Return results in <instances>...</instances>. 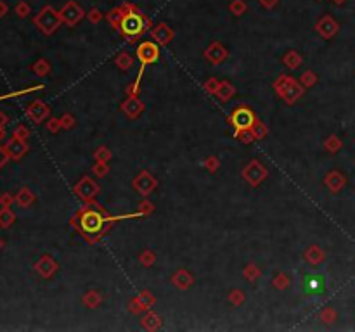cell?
Instances as JSON below:
<instances>
[{"instance_id":"cell-50","label":"cell","mask_w":355,"mask_h":332,"mask_svg":"<svg viewBox=\"0 0 355 332\" xmlns=\"http://www.w3.org/2000/svg\"><path fill=\"white\" fill-rule=\"evenodd\" d=\"M16 12H18V16H21V18H24V16L30 14V5L24 4V2H21L18 7H16Z\"/></svg>"},{"instance_id":"cell-12","label":"cell","mask_w":355,"mask_h":332,"mask_svg":"<svg viewBox=\"0 0 355 332\" xmlns=\"http://www.w3.org/2000/svg\"><path fill=\"white\" fill-rule=\"evenodd\" d=\"M122 111L126 115V118L137 119L144 111V102L137 96H128V99L122 104Z\"/></svg>"},{"instance_id":"cell-54","label":"cell","mask_w":355,"mask_h":332,"mask_svg":"<svg viewBox=\"0 0 355 332\" xmlns=\"http://www.w3.org/2000/svg\"><path fill=\"white\" fill-rule=\"evenodd\" d=\"M7 123H9L7 115H5L4 111H0V126H2V128H4V126L7 125Z\"/></svg>"},{"instance_id":"cell-9","label":"cell","mask_w":355,"mask_h":332,"mask_svg":"<svg viewBox=\"0 0 355 332\" xmlns=\"http://www.w3.org/2000/svg\"><path fill=\"white\" fill-rule=\"evenodd\" d=\"M156 187H158L156 178H154L149 172H146V170L139 173V176H135V180H134V189L142 195V197L149 195Z\"/></svg>"},{"instance_id":"cell-51","label":"cell","mask_w":355,"mask_h":332,"mask_svg":"<svg viewBox=\"0 0 355 332\" xmlns=\"http://www.w3.org/2000/svg\"><path fill=\"white\" fill-rule=\"evenodd\" d=\"M9 159H11V157H9L7 151H5V147H2V145H0V168H4L5 163H7Z\"/></svg>"},{"instance_id":"cell-26","label":"cell","mask_w":355,"mask_h":332,"mask_svg":"<svg viewBox=\"0 0 355 332\" xmlns=\"http://www.w3.org/2000/svg\"><path fill=\"white\" fill-rule=\"evenodd\" d=\"M115 64L118 66L120 69L126 71V69H130V68H132V64H134V58H132L128 52H122V54H118V56H116Z\"/></svg>"},{"instance_id":"cell-4","label":"cell","mask_w":355,"mask_h":332,"mask_svg":"<svg viewBox=\"0 0 355 332\" xmlns=\"http://www.w3.org/2000/svg\"><path fill=\"white\" fill-rule=\"evenodd\" d=\"M33 23L39 26V30L42 31V33L52 35L54 31L61 26L63 20H61V14H59V11L52 9L50 5H45V7H43L42 11H40L39 14L33 18Z\"/></svg>"},{"instance_id":"cell-2","label":"cell","mask_w":355,"mask_h":332,"mask_svg":"<svg viewBox=\"0 0 355 332\" xmlns=\"http://www.w3.org/2000/svg\"><path fill=\"white\" fill-rule=\"evenodd\" d=\"M116 30H118V33L122 35L123 39H126L130 43H134L139 37H142L146 31L151 30V20L146 14H142L137 5L126 2L125 14H123Z\"/></svg>"},{"instance_id":"cell-41","label":"cell","mask_w":355,"mask_h":332,"mask_svg":"<svg viewBox=\"0 0 355 332\" xmlns=\"http://www.w3.org/2000/svg\"><path fill=\"white\" fill-rule=\"evenodd\" d=\"M94 173H96L97 176H106L107 173H109V166H107V163H104V161H96V164H94Z\"/></svg>"},{"instance_id":"cell-6","label":"cell","mask_w":355,"mask_h":332,"mask_svg":"<svg viewBox=\"0 0 355 332\" xmlns=\"http://www.w3.org/2000/svg\"><path fill=\"white\" fill-rule=\"evenodd\" d=\"M267 175H269L267 168H265L258 159L250 161V163L245 166V170H243V178H245L250 185H253V187H258L260 183L267 178Z\"/></svg>"},{"instance_id":"cell-21","label":"cell","mask_w":355,"mask_h":332,"mask_svg":"<svg viewBox=\"0 0 355 332\" xmlns=\"http://www.w3.org/2000/svg\"><path fill=\"white\" fill-rule=\"evenodd\" d=\"M326 185H328V189H331L333 192H338L345 185V178L340 175V173L333 172L326 176Z\"/></svg>"},{"instance_id":"cell-30","label":"cell","mask_w":355,"mask_h":332,"mask_svg":"<svg viewBox=\"0 0 355 332\" xmlns=\"http://www.w3.org/2000/svg\"><path fill=\"white\" fill-rule=\"evenodd\" d=\"M305 289L309 293H317V291L322 289V277H307V284H305Z\"/></svg>"},{"instance_id":"cell-40","label":"cell","mask_w":355,"mask_h":332,"mask_svg":"<svg viewBox=\"0 0 355 332\" xmlns=\"http://www.w3.org/2000/svg\"><path fill=\"white\" fill-rule=\"evenodd\" d=\"M229 301L232 303L234 306L243 305V301H245V293H243V291H239V289L232 291V293L229 294Z\"/></svg>"},{"instance_id":"cell-3","label":"cell","mask_w":355,"mask_h":332,"mask_svg":"<svg viewBox=\"0 0 355 332\" xmlns=\"http://www.w3.org/2000/svg\"><path fill=\"white\" fill-rule=\"evenodd\" d=\"M274 88H275V92H277V96L286 104H294L303 96V92H305V87H303L300 81L288 77V75H281V77L274 81Z\"/></svg>"},{"instance_id":"cell-38","label":"cell","mask_w":355,"mask_h":332,"mask_svg":"<svg viewBox=\"0 0 355 332\" xmlns=\"http://www.w3.org/2000/svg\"><path fill=\"white\" fill-rule=\"evenodd\" d=\"M243 273H245V277H246V279H248V280H251V282H253V280H256V279H258L260 270H258V268H256L253 263H250V265H246V268H245V272H243Z\"/></svg>"},{"instance_id":"cell-22","label":"cell","mask_w":355,"mask_h":332,"mask_svg":"<svg viewBox=\"0 0 355 332\" xmlns=\"http://www.w3.org/2000/svg\"><path fill=\"white\" fill-rule=\"evenodd\" d=\"M123 14H125V4L123 5H118V7H115L113 11H109L106 14V20H107V23L111 24V26L115 28H118V24H120V21H122V18H123Z\"/></svg>"},{"instance_id":"cell-34","label":"cell","mask_w":355,"mask_h":332,"mask_svg":"<svg viewBox=\"0 0 355 332\" xmlns=\"http://www.w3.org/2000/svg\"><path fill=\"white\" fill-rule=\"evenodd\" d=\"M315 81H317V77L313 75L312 71H305L302 75V78H300V83L303 85L305 88H310V87H313L315 85Z\"/></svg>"},{"instance_id":"cell-18","label":"cell","mask_w":355,"mask_h":332,"mask_svg":"<svg viewBox=\"0 0 355 332\" xmlns=\"http://www.w3.org/2000/svg\"><path fill=\"white\" fill-rule=\"evenodd\" d=\"M234 94H236V88H234V85L230 83V81H220V88H218V92H217V97L222 100V102L230 100L234 97Z\"/></svg>"},{"instance_id":"cell-52","label":"cell","mask_w":355,"mask_h":332,"mask_svg":"<svg viewBox=\"0 0 355 332\" xmlns=\"http://www.w3.org/2000/svg\"><path fill=\"white\" fill-rule=\"evenodd\" d=\"M321 318L324 322H333V318H334V312H333L331 308L324 310V312H322V315H321Z\"/></svg>"},{"instance_id":"cell-53","label":"cell","mask_w":355,"mask_h":332,"mask_svg":"<svg viewBox=\"0 0 355 332\" xmlns=\"http://www.w3.org/2000/svg\"><path fill=\"white\" fill-rule=\"evenodd\" d=\"M260 5L265 9H272L277 5V0H260Z\"/></svg>"},{"instance_id":"cell-15","label":"cell","mask_w":355,"mask_h":332,"mask_svg":"<svg viewBox=\"0 0 355 332\" xmlns=\"http://www.w3.org/2000/svg\"><path fill=\"white\" fill-rule=\"evenodd\" d=\"M151 35H153L154 42H156L158 45H168L173 39V30L168 26V24L160 23L151 30Z\"/></svg>"},{"instance_id":"cell-56","label":"cell","mask_w":355,"mask_h":332,"mask_svg":"<svg viewBox=\"0 0 355 332\" xmlns=\"http://www.w3.org/2000/svg\"><path fill=\"white\" fill-rule=\"evenodd\" d=\"M4 138H5V130L2 128V126H0V142L4 140Z\"/></svg>"},{"instance_id":"cell-57","label":"cell","mask_w":355,"mask_h":332,"mask_svg":"<svg viewBox=\"0 0 355 332\" xmlns=\"http://www.w3.org/2000/svg\"><path fill=\"white\" fill-rule=\"evenodd\" d=\"M333 2H334V4H343L345 0H333Z\"/></svg>"},{"instance_id":"cell-58","label":"cell","mask_w":355,"mask_h":332,"mask_svg":"<svg viewBox=\"0 0 355 332\" xmlns=\"http://www.w3.org/2000/svg\"><path fill=\"white\" fill-rule=\"evenodd\" d=\"M4 248V241H2V239H0V249Z\"/></svg>"},{"instance_id":"cell-24","label":"cell","mask_w":355,"mask_h":332,"mask_svg":"<svg viewBox=\"0 0 355 332\" xmlns=\"http://www.w3.org/2000/svg\"><path fill=\"white\" fill-rule=\"evenodd\" d=\"M302 56L296 52V50H290V52L286 54L283 58V62L288 66L290 69H296V68H300V64H302Z\"/></svg>"},{"instance_id":"cell-47","label":"cell","mask_w":355,"mask_h":332,"mask_svg":"<svg viewBox=\"0 0 355 332\" xmlns=\"http://www.w3.org/2000/svg\"><path fill=\"white\" fill-rule=\"evenodd\" d=\"M16 201V195L9 194V192H4V194L0 195V206L2 208H11V204Z\"/></svg>"},{"instance_id":"cell-23","label":"cell","mask_w":355,"mask_h":332,"mask_svg":"<svg viewBox=\"0 0 355 332\" xmlns=\"http://www.w3.org/2000/svg\"><path fill=\"white\" fill-rule=\"evenodd\" d=\"M141 322L146 329H149V331H156V329L161 327V318L158 317L154 312H147L144 317H142Z\"/></svg>"},{"instance_id":"cell-31","label":"cell","mask_w":355,"mask_h":332,"mask_svg":"<svg viewBox=\"0 0 355 332\" xmlns=\"http://www.w3.org/2000/svg\"><path fill=\"white\" fill-rule=\"evenodd\" d=\"M234 137L237 138V140H241L243 144H251V142H255V135H253L251 130H239V132H234Z\"/></svg>"},{"instance_id":"cell-28","label":"cell","mask_w":355,"mask_h":332,"mask_svg":"<svg viewBox=\"0 0 355 332\" xmlns=\"http://www.w3.org/2000/svg\"><path fill=\"white\" fill-rule=\"evenodd\" d=\"M82 301H84L85 305L88 306V308H96V306L99 305L101 301H103V298H101V294L97 293V291H88V293L84 296V299H82Z\"/></svg>"},{"instance_id":"cell-1","label":"cell","mask_w":355,"mask_h":332,"mask_svg":"<svg viewBox=\"0 0 355 332\" xmlns=\"http://www.w3.org/2000/svg\"><path fill=\"white\" fill-rule=\"evenodd\" d=\"M71 227L85 237L88 244H96L111 227V216L99 204H94V201H90L85 202V208H82L71 218Z\"/></svg>"},{"instance_id":"cell-25","label":"cell","mask_w":355,"mask_h":332,"mask_svg":"<svg viewBox=\"0 0 355 332\" xmlns=\"http://www.w3.org/2000/svg\"><path fill=\"white\" fill-rule=\"evenodd\" d=\"M16 215L11 208H2L0 210V229H9L14 223Z\"/></svg>"},{"instance_id":"cell-55","label":"cell","mask_w":355,"mask_h":332,"mask_svg":"<svg viewBox=\"0 0 355 332\" xmlns=\"http://www.w3.org/2000/svg\"><path fill=\"white\" fill-rule=\"evenodd\" d=\"M5 12H7V5L0 2V18H2V16H5Z\"/></svg>"},{"instance_id":"cell-46","label":"cell","mask_w":355,"mask_h":332,"mask_svg":"<svg viewBox=\"0 0 355 332\" xmlns=\"http://www.w3.org/2000/svg\"><path fill=\"white\" fill-rule=\"evenodd\" d=\"M205 168H208L210 172H217L220 168V161L217 159V156H210L205 161Z\"/></svg>"},{"instance_id":"cell-20","label":"cell","mask_w":355,"mask_h":332,"mask_svg":"<svg viewBox=\"0 0 355 332\" xmlns=\"http://www.w3.org/2000/svg\"><path fill=\"white\" fill-rule=\"evenodd\" d=\"M305 260L309 261L310 265H319L322 260H324V251L317 246H310L309 249L305 251Z\"/></svg>"},{"instance_id":"cell-35","label":"cell","mask_w":355,"mask_h":332,"mask_svg":"<svg viewBox=\"0 0 355 332\" xmlns=\"http://www.w3.org/2000/svg\"><path fill=\"white\" fill-rule=\"evenodd\" d=\"M290 277H288L286 273H279L277 277L274 279V287L275 289H281V291H284L288 286H290Z\"/></svg>"},{"instance_id":"cell-10","label":"cell","mask_w":355,"mask_h":332,"mask_svg":"<svg viewBox=\"0 0 355 332\" xmlns=\"http://www.w3.org/2000/svg\"><path fill=\"white\" fill-rule=\"evenodd\" d=\"M5 151H7L11 159L20 161L21 157L28 153V144H26V140H23V138H18L12 135V137L7 140V144H5Z\"/></svg>"},{"instance_id":"cell-19","label":"cell","mask_w":355,"mask_h":332,"mask_svg":"<svg viewBox=\"0 0 355 332\" xmlns=\"http://www.w3.org/2000/svg\"><path fill=\"white\" fill-rule=\"evenodd\" d=\"M16 202H18L20 206H23V208L31 206V204L35 202V194L28 187L20 189V192L16 194Z\"/></svg>"},{"instance_id":"cell-27","label":"cell","mask_w":355,"mask_h":332,"mask_svg":"<svg viewBox=\"0 0 355 332\" xmlns=\"http://www.w3.org/2000/svg\"><path fill=\"white\" fill-rule=\"evenodd\" d=\"M31 69L35 71V75H37V77H47V75H49V71H50V64L47 62V59L40 58L39 61L31 66Z\"/></svg>"},{"instance_id":"cell-13","label":"cell","mask_w":355,"mask_h":332,"mask_svg":"<svg viewBox=\"0 0 355 332\" xmlns=\"http://www.w3.org/2000/svg\"><path fill=\"white\" fill-rule=\"evenodd\" d=\"M227 56H229V52H227V49L222 45L220 42H213L207 50H205V58H207V61H210L211 64H215V66L222 64V62L227 59Z\"/></svg>"},{"instance_id":"cell-29","label":"cell","mask_w":355,"mask_h":332,"mask_svg":"<svg viewBox=\"0 0 355 332\" xmlns=\"http://www.w3.org/2000/svg\"><path fill=\"white\" fill-rule=\"evenodd\" d=\"M137 301L141 303L144 310H149L151 306L154 305V303H156V298H154V296L149 293V291H142V293L137 296Z\"/></svg>"},{"instance_id":"cell-8","label":"cell","mask_w":355,"mask_h":332,"mask_svg":"<svg viewBox=\"0 0 355 332\" xmlns=\"http://www.w3.org/2000/svg\"><path fill=\"white\" fill-rule=\"evenodd\" d=\"M59 14H61L63 23L73 28V26H77V24L80 23L82 20H84L85 11L80 7V4H78V2H75V0H69L68 4L63 5V9L59 11Z\"/></svg>"},{"instance_id":"cell-36","label":"cell","mask_w":355,"mask_h":332,"mask_svg":"<svg viewBox=\"0 0 355 332\" xmlns=\"http://www.w3.org/2000/svg\"><path fill=\"white\" fill-rule=\"evenodd\" d=\"M139 261H141L144 267H151V265L156 261V256H154L153 251H147V249H146V251H142V254L139 256Z\"/></svg>"},{"instance_id":"cell-17","label":"cell","mask_w":355,"mask_h":332,"mask_svg":"<svg viewBox=\"0 0 355 332\" xmlns=\"http://www.w3.org/2000/svg\"><path fill=\"white\" fill-rule=\"evenodd\" d=\"M172 282H173V286L179 287V289H189V287L194 284V279H192V275L189 273L188 270H179L173 273Z\"/></svg>"},{"instance_id":"cell-43","label":"cell","mask_w":355,"mask_h":332,"mask_svg":"<svg viewBox=\"0 0 355 332\" xmlns=\"http://www.w3.org/2000/svg\"><path fill=\"white\" fill-rule=\"evenodd\" d=\"M59 119H61V126L64 128V130H69V128L75 126V116L69 115V113H64Z\"/></svg>"},{"instance_id":"cell-32","label":"cell","mask_w":355,"mask_h":332,"mask_svg":"<svg viewBox=\"0 0 355 332\" xmlns=\"http://www.w3.org/2000/svg\"><path fill=\"white\" fill-rule=\"evenodd\" d=\"M229 11L232 12L234 16H243L246 11V2L245 0H234L232 4L229 5Z\"/></svg>"},{"instance_id":"cell-5","label":"cell","mask_w":355,"mask_h":332,"mask_svg":"<svg viewBox=\"0 0 355 332\" xmlns=\"http://www.w3.org/2000/svg\"><path fill=\"white\" fill-rule=\"evenodd\" d=\"M256 121L258 119H256L255 111L248 106H237L236 109H232V113L229 116V123L234 126V132L251 130Z\"/></svg>"},{"instance_id":"cell-16","label":"cell","mask_w":355,"mask_h":332,"mask_svg":"<svg viewBox=\"0 0 355 332\" xmlns=\"http://www.w3.org/2000/svg\"><path fill=\"white\" fill-rule=\"evenodd\" d=\"M338 23H336L334 20H333L331 16H324L319 23L315 24V30L319 31V35H322L324 39H331V37H334L336 33H338Z\"/></svg>"},{"instance_id":"cell-14","label":"cell","mask_w":355,"mask_h":332,"mask_svg":"<svg viewBox=\"0 0 355 332\" xmlns=\"http://www.w3.org/2000/svg\"><path fill=\"white\" fill-rule=\"evenodd\" d=\"M35 270L39 272L43 279H50V277L58 272V263H56L54 258H50L49 254H45V256H42L37 263H35Z\"/></svg>"},{"instance_id":"cell-45","label":"cell","mask_w":355,"mask_h":332,"mask_svg":"<svg viewBox=\"0 0 355 332\" xmlns=\"http://www.w3.org/2000/svg\"><path fill=\"white\" fill-rule=\"evenodd\" d=\"M12 135H14V137H18V138H23V140H26V138L30 137V130H28L24 125H18L14 128V134H12Z\"/></svg>"},{"instance_id":"cell-42","label":"cell","mask_w":355,"mask_h":332,"mask_svg":"<svg viewBox=\"0 0 355 332\" xmlns=\"http://www.w3.org/2000/svg\"><path fill=\"white\" fill-rule=\"evenodd\" d=\"M340 145H341V142H340V138L338 137H329L328 140H326V144H324V147H326V151H331V153H334V151H338L340 149Z\"/></svg>"},{"instance_id":"cell-39","label":"cell","mask_w":355,"mask_h":332,"mask_svg":"<svg viewBox=\"0 0 355 332\" xmlns=\"http://www.w3.org/2000/svg\"><path fill=\"white\" fill-rule=\"evenodd\" d=\"M94 157H96V161H104V163H107V161L111 159V151L103 145V147H99V149L94 153Z\"/></svg>"},{"instance_id":"cell-33","label":"cell","mask_w":355,"mask_h":332,"mask_svg":"<svg viewBox=\"0 0 355 332\" xmlns=\"http://www.w3.org/2000/svg\"><path fill=\"white\" fill-rule=\"evenodd\" d=\"M251 132H253V135H255L256 140H262L264 137H267V128H265V125L262 121H256L255 125H253Z\"/></svg>"},{"instance_id":"cell-48","label":"cell","mask_w":355,"mask_h":332,"mask_svg":"<svg viewBox=\"0 0 355 332\" xmlns=\"http://www.w3.org/2000/svg\"><path fill=\"white\" fill-rule=\"evenodd\" d=\"M153 210H154V204H153V202H149V201L141 202V206H139V213H141L142 216H146V215H151V213H153Z\"/></svg>"},{"instance_id":"cell-44","label":"cell","mask_w":355,"mask_h":332,"mask_svg":"<svg viewBox=\"0 0 355 332\" xmlns=\"http://www.w3.org/2000/svg\"><path fill=\"white\" fill-rule=\"evenodd\" d=\"M61 119L59 118H50L49 121H47V130L50 132V134H58L59 130H61Z\"/></svg>"},{"instance_id":"cell-7","label":"cell","mask_w":355,"mask_h":332,"mask_svg":"<svg viewBox=\"0 0 355 332\" xmlns=\"http://www.w3.org/2000/svg\"><path fill=\"white\" fill-rule=\"evenodd\" d=\"M99 185H97L94 180L90 178V176H84V178L80 180V182L75 185V189H73V192H75V195H77L80 201L84 202H90L96 199V195L99 194Z\"/></svg>"},{"instance_id":"cell-49","label":"cell","mask_w":355,"mask_h":332,"mask_svg":"<svg viewBox=\"0 0 355 332\" xmlns=\"http://www.w3.org/2000/svg\"><path fill=\"white\" fill-rule=\"evenodd\" d=\"M103 20V14H101L99 11H97V9H92L90 12H88V21H90V23H99V21Z\"/></svg>"},{"instance_id":"cell-37","label":"cell","mask_w":355,"mask_h":332,"mask_svg":"<svg viewBox=\"0 0 355 332\" xmlns=\"http://www.w3.org/2000/svg\"><path fill=\"white\" fill-rule=\"evenodd\" d=\"M205 90L208 92V94H213V96H217L218 88H220V81L217 80V78H208L207 81H205Z\"/></svg>"},{"instance_id":"cell-11","label":"cell","mask_w":355,"mask_h":332,"mask_svg":"<svg viewBox=\"0 0 355 332\" xmlns=\"http://www.w3.org/2000/svg\"><path fill=\"white\" fill-rule=\"evenodd\" d=\"M26 115H28V118H30L31 121L39 125V123H42L43 119H45L47 116L50 115V109H49V106H47V104L42 102V100H33V102L28 106Z\"/></svg>"}]
</instances>
